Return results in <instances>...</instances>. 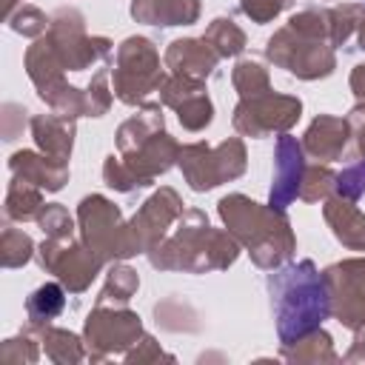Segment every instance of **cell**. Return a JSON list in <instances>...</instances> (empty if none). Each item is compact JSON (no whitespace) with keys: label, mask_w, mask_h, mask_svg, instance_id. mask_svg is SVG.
I'll list each match as a JSON object with an SVG mask.
<instances>
[{"label":"cell","mask_w":365,"mask_h":365,"mask_svg":"<svg viewBox=\"0 0 365 365\" xmlns=\"http://www.w3.org/2000/svg\"><path fill=\"white\" fill-rule=\"evenodd\" d=\"M271 305L277 317V331L285 345L322 325L331 311V294L325 279L317 274L314 262H291L271 277Z\"/></svg>","instance_id":"1"},{"label":"cell","mask_w":365,"mask_h":365,"mask_svg":"<svg viewBox=\"0 0 365 365\" xmlns=\"http://www.w3.org/2000/svg\"><path fill=\"white\" fill-rule=\"evenodd\" d=\"M365 188V163L348 168L342 177H339V191L345 197H359V191Z\"/></svg>","instance_id":"4"},{"label":"cell","mask_w":365,"mask_h":365,"mask_svg":"<svg viewBox=\"0 0 365 365\" xmlns=\"http://www.w3.org/2000/svg\"><path fill=\"white\" fill-rule=\"evenodd\" d=\"M60 308H63V291H60V285H54V282L43 285V288L34 291V297L29 299V314H31L34 319L57 317Z\"/></svg>","instance_id":"3"},{"label":"cell","mask_w":365,"mask_h":365,"mask_svg":"<svg viewBox=\"0 0 365 365\" xmlns=\"http://www.w3.org/2000/svg\"><path fill=\"white\" fill-rule=\"evenodd\" d=\"M277 154H279V160H277V182H274L271 202L277 208H285V202L297 194V185L302 177V151L291 137H282Z\"/></svg>","instance_id":"2"}]
</instances>
